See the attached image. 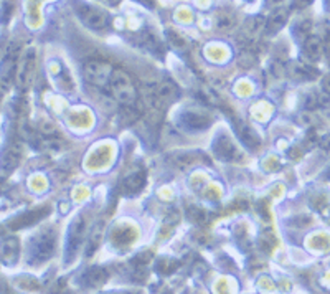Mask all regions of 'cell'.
Returning a JSON list of instances; mask_svg holds the SVG:
<instances>
[{"label":"cell","mask_w":330,"mask_h":294,"mask_svg":"<svg viewBox=\"0 0 330 294\" xmlns=\"http://www.w3.org/2000/svg\"><path fill=\"white\" fill-rule=\"evenodd\" d=\"M55 247H56V233L51 228H46V230H41L37 233L32 242L28 245V263L32 266L41 265V263L48 261L55 253Z\"/></svg>","instance_id":"6da1fadb"},{"label":"cell","mask_w":330,"mask_h":294,"mask_svg":"<svg viewBox=\"0 0 330 294\" xmlns=\"http://www.w3.org/2000/svg\"><path fill=\"white\" fill-rule=\"evenodd\" d=\"M109 89L117 103L124 106H134L137 103V91L130 76L122 70H114Z\"/></svg>","instance_id":"7a4b0ae2"},{"label":"cell","mask_w":330,"mask_h":294,"mask_svg":"<svg viewBox=\"0 0 330 294\" xmlns=\"http://www.w3.org/2000/svg\"><path fill=\"white\" fill-rule=\"evenodd\" d=\"M83 73L89 85L96 88H107L111 85V78L114 70L107 62L103 60H88L83 68Z\"/></svg>","instance_id":"3957f363"},{"label":"cell","mask_w":330,"mask_h":294,"mask_svg":"<svg viewBox=\"0 0 330 294\" xmlns=\"http://www.w3.org/2000/svg\"><path fill=\"white\" fill-rule=\"evenodd\" d=\"M86 233V221L83 217H76L68 228L64 240V263H71L78 255L83 240H85Z\"/></svg>","instance_id":"277c9868"},{"label":"cell","mask_w":330,"mask_h":294,"mask_svg":"<svg viewBox=\"0 0 330 294\" xmlns=\"http://www.w3.org/2000/svg\"><path fill=\"white\" fill-rule=\"evenodd\" d=\"M73 5L76 9L78 17H80L81 22L85 23L88 28L101 32V30H104L107 27V23H109V19H107V15L103 10L91 7V5H88L85 2H73Z\"/></svg>","instance_id":"5b68a950"},{"label":"cell","mask_w":330,"mask_h":294,"mask_svg":"<svg viewBox=\"0 0 330 294\" xmlns=\"http://www.w3.org/2000/svg\"><path fill=\"white\" fill-rule=\"evenodd\" d=\"M33 65H35V50L28 48L27 51H23L19 63H17V73H15V83L20 89H25L30 83V78L33 73Z\"/></svg>","instance_id":"8992f818"},{"label":"cell","mask_w":330,"mask_h":294,"mask_svg":"<svg viewBox=\"0 0 330 294\" xmlns=\"http://www.w3.org/2000/svg\"><path fill=\"white\" fill-rule=\"evenodd\" d=\"M178 123L183 129H187V131H203V129L210 128L212 117L202 111L188 109V111H183L182 114H180Z\"/></svg>","instance_id":"52a82bcc"},{"label":"cell","mask_w":330,"mask_h":294,"mask_svg":"<svg viewBox=\"0 0 330 294\" xmlns=\"http://www.w3.org/2000/svg\"><path fill=\"white\" fill-rule=\"evenodd\" d=\"M2 261L7 266H15L20 256V243L15 237H5L2 240V250H0Z\"/></svg>","instance_id":"ba28073f"},{"label":"cell","mask_w":330,"mask_h":294,"mask_svg":"<svg viewBox=\"0 0 330 294\" xmlns=\"http://www.w3.org/2000/svg\"><path fill=\"white\" fill-rule=\"evenodd\" d=\"M286 71L289 73V76H292L294 80H297V81H310L319 76V73H317L314 68L305 63H292L287 67Z\"/></svg>","instance_id":"9c48e42d"},{"label":"cell","mask_w":330,"mask_h":294,"mask_svg":"<svg viewBox=\"0 0 330 294\" xmlns=\"http://www.w3.org/2000/svg\"><path fill=\"white\" fill-rule=\"evenodd\" d=\"M178 96H180V89L175 85V81L169 80V78L160 81V85L157 88V99L165 101V103H173V101L178 99Z\"/></svg>","instance_id":"30bf717a"},{"label":"cell","mask_w":330,"mask_h":294,"mask_svg":"<svg viewBox=\"0 0 330 294\" xmlns=\"http://www.w3.org/2000/svg\"><path fill=\"white\" fill-rule=\"evenodd\" d=\"M20 162V147L19 146H10L4 151L2 154V172L4 177H7L9 173L19 165Z\"/></svg>","instance_id":"8fae6325"},{"label":"cell","mask_w":330,"mask_h":294,"mask_svg":"<svg viewBox=\"0 0 330 294\" xmlns=\"http://www.w3.org/2000/svg\"><path fill=\"white\" fill-rule=\"evenodd\" d=\"M144 184H146V173L142 170H136L132 172L130 175H127L122 182V190L127 195H134L137 192H141Z\"/></svg>","instance_id":"7c38bea8"},{"label":"cell","mask_w":330,"mask_h":294,"mask_svg":"<svg viewBox=\"0 0 330 294\" xmlns=\"http://www.w3.org/2000/svg\"><path fill=\"white\" fill-rule=\"evenodd\" d=\"M323 53V41L320 37H307L304 40V55L310 62L319 60Z\"/></svg>","instance_id":"4fadbf2b"},{"label":"cell","mask_w":330,"mask_h":294,"mask_svg":"<svg viewBox=\"0 0 330 294\" xmlns=\"http://www.w3.org/2000/svg\"><path fill=\"white\" fill-rule=\"evenodd\" d=\"M215 154L218 155L221 160H236V147L226 139V137H218L215 141Z\"/></svg>","instance_id":"5bb4252c"},{"label":"cell","mask_w":330,"mask_h":294,"mask_svg":"<svg viewBox=\"0 0 330 294\" xmlns=\"http://www.w3.org/2000/svg\"><path fill=\"white\" fill-rule=\"evenodd\" d=\"M286 22H287V10L286 9H278V10H274L271 14V17L268 19L264 30H266L268 35H274L286 25Z\"/></svg>","instance_id":"9a60e30c"},{"label":"cell","mask_w":330,"mask_h":294,"mask_svg":"<svg viewBox=\"0 0 330 294\" xmlns=\"http://www.w3.org/2000/svg\"><path fill=\"white\" fill-rule=\"evenodd\" d=\"M238 134H239V139H241L246 146L251 147L253 151H256L257 147H259V144H261V139H259V136H257L256 133L251 128H248V126H244V124H239V129H238Z\"/></svg>","instance_id":"2e32d148"},{"label":"cell","mask_w":330,"mask_h":294,"mask_svg":"<svg viewBox=\"0 0 330 294\" xmlns=\"http://www.w3.org/2000/svg\"><path fill=\"white\" fill-rule=\"evenodd\" d=\"M103 237H104V225L103 223H98L91 231L88 240V247H86V256H91L94 255V251L98 250V247L103 242Z\"/></svg>","instance_id":"e0dca14e"},{"label":"cell","mask_w":330,"mask_h":294,"mask_svg":"<svg viewBox=\"0 0 330 294\" xmlns=\"http://www.w3.org/2000/svg\"><path fill=\"white\" fill-rule=\"evenodd\" d=\"M107 279V274L103 268H91L89 271L85 274V281L89 287H98Z\"/></svg>","instance_id":"ac0fdd59"},{"label":"cell","mask_w":330,"mask_h":294,"mask_svg":"<svg viewBox=\"0 0 330 294\" xmlns=\"http://www.w3.org/2000/svg\"><path fill=\"white\" fill-rule=\"evenodd\" d=\"M235 14L230 10H220L217 14V27L221 30H231L235 27Z\"/></svg>","instance_id":"d6986e66"},{"label":"cell","mask_w":330,"mask_h":294,"mask_svg":"<svg viewBox=\"0 0 330 294\" xmlns=\"http://www.w3.org/2000/svg\"><path fill=\"white\" fill-rule=\"evenodd\" d=\"M304 107L305 109H309V111H312V109H317L319 107V94H315V93H307L304 96Z\"/></svg>","instance_id":"ffe728a7"},{"label":"cell","mask_w":330,"mask_h":294,"mask_svg":"<svg viewBox=\"0 0 330 294\" xmlns=\"http://www.w3.org/2000/svg\"><path fill=\"white\" fill-rule=\"evenodd\" d=\"M188 217L195 221V223H203L207 220V215L203 212L202 208H196V207H190L188 208Z\"/></svg>","instance_id":"44dd1931"},{"label":"cell","mask_w":330,"mask_h":294,"mask_svg":"<svg viewBox=\"0 0 330 294\" xmlns=\"http://www.w3.org/2000/svg\"><path fill=\"white\" fill-rule=\"evenodd\" d=\"M309 32H310V22L305 20V22H301L296 25V35L301 40H305L309 37Z\"/></svg>","instance_id":"7402d4cb"},{"label":"cell","mask_w":330,"mask_h":294,"mask_svg":"<svg viewBox=\"0 0 330 294\" xmlns=\"http://www.w3.org/2000/svg\"><path fill=\"white\" fill-rule=\"evenodd\" d=\"M319 107L322 111L330 112V93L328 91H323L319 94Z\"/></svg>","instance_id":"603a6c76"},{"label":"cell","mask_w":330,"mask_h":294,"mask_svg":"<svg viewBox=\"0 0 330 294\" xmlns=\"http://www.w3.org/2000/svg\"><path fill=\"white\" fill-rule=\"evenodd\" d=\"M169 37H170V43L173 48H178V50L185 48V40L180 37L177 32H169Z\"/></svg>","instance_id":"cb8c5ba5"},{"label":"cell","mask_w":330,"mask_h":294,"mask_svg":"<svg viewBox=\"0 0 330 294\" xmlns=\"http://www.w3.org/2000/svg\"><path fill=\"white\" fill-rule=\"evenodd\" d=\"M2 12H4V23H7L9 19H10V15L14 14V4H10V0H4Z\"/></svg>","instance_id":"d4e9b609"},{"label":"cell","mask_w":330,"mask_h":294,"mask_svg":"<svg viewBox=\"0 0 330 294\" xmlns=\"http://www.w3.org/2000/svg\"><path fill=\"white\" fill-rule=\"evenodd\" d=\"M322 41H323V51H325L327 55L330 56V27H327L325 32H323Z\"/></svg>","instance_id":"484cf974"},{"label":"cell","mask_w":330,"mask_h":294,"mask_svg":"<svg viewBox=\"0 0 330 294\" xmlns=\"http://www.w3.org/2000/svg\"><path fill=\"white\" fill-rule=\"evenodd\" d=\"M320 147L325 149V151H330V134L325 136V137H323V139L320 141Z\"/></svg>","instance_id":"4316f807"},{"label":"cell","mask_w":330,"mask_h":294,"mask_svg":"<svg viewBox=\"0 0 330 294\" xmlns=\"http://www.w3.org/2000/svg\"><path fill=\"white\" fill-rule=\"evenodd\" d=\"M309 4H312V0H294V5L299 9H304V7H307Z\"/></svg>","instance_id":"83f0119b"},{"label":"cell","mask_w":330,"mask_h":294,"mask_svg":"<svg viewBox=\"0 0 330 294\" xmlns=\"http://www.w3.org/2000/svg\"><path fill=\"white\" fill-rule=\"evenodd\" d=\"M137 2L147 5V7H154V0H137Z\"/></svg>","instance_id":"f1b7e54d"},{"label":"cell","mask_w":330,"mask_h":294,"mask_svg":"<svg viewBox=\"0 0 330 294\" xmlns=\"http://www.w3.org/2000/svg\"><path fill=\"white\" fill-rule=\"evenodd\" d=\"M101 2H104L107 5H116V4H119V0H101Z\"/></svg>","instance_id":"f546056e"},{"label":"cell","mask_w":330,"mask_h":294,"mask_svg":"<svg viewBox=\"0 0 330 294\" xmlns=\"http://www.w3.org/2000/svg\"><path fill=\"white\" fill-rule=\"evenodd\" d=\"M325 91L330 93V78H327V81H325Z\"/></svg>","instance_id":"4dcf8cb0"},{"label":"cell","mask_w":330,"mask_h":294,"mask_svg":"<svg viewBox=\"0 0 330 294\" xmlns=\"http://www.w3.org/2000/svg\"><path fill=\"white\" fill-rule=\"evenodd\" d=\"M327 177L330 179V169H328V173H327Z\"/></svg>","instance_id":"1f68e13d"},{"label":"cell","mask_w":330,"mask_h":294,"mask_svg":"<svg viewBox=\"0 0 330 294\" xmlns=\"http://www.w3.org/2000/svg\"><path fill=\"white\" fill-rule=\"evenodd\" d=\"M248 2H254V0H248Z\"/></svg>","instance_id":"d6a6232c"}]
</instances>
